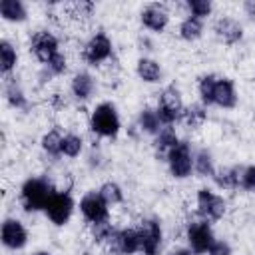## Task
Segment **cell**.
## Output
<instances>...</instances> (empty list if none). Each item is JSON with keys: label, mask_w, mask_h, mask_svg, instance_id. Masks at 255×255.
<instances>
[{"label": "cell", "mask_w": 255, "mask_h": 255, "mask_svg": "<svg viewBox=\"0 0 255 255\" xmlns=\"http://www.w3.org/2000/svg\"><path fill=\"white\" fill-rule=\"evenodd\" d=\"M56 185L50 179V175H30L22 181L20 185V205L24 211L28 213H36V211H44L46 205L50 203L52 195L56 193Z\"/></svg>", "instance_id": "6da1fadb"}, {"label": "cell", "mask_w": 255, "mask_h": 255, "mask_svg": "<svg viewBox=\"0 0 255 255\" xmlns=\"http://www.w3.org/2000/svg\"><path fill=\"white\" fill-rule=\"evenodd\" d=\"M90 131L104 139H116L122 131V118L114 102H100L90 114Z\"/></svg>", "instance_id": "7a4b0ae2"}, {"label": "cell", "mask_w": 255, "mask_h": 255, "mask_svg": "<svg viewBox=\"0 0 255 255\" xmlns=\"http://www.w3.org/2000/svg\"><path fill=\"white\" fill-rule=\"evenodd\" d=\"M155 110H157V116H159L163 126H175L177 122H181V116H183V110H185L181 90L175 84L163 86L157 94Z\"/></svg>", "instance_id": "3957f363"}, {"label": "cell", "mask_w": 255, "mask_h": 255, "mask_svg": "<svg viewBox=\"0 0 255 255\" xmlns=\"http://www.w3.org/2000/svg\"><path fill=\"white\" fill-rule=\"evenodd\" d=\"M195 213L199 215V219H205L209 223L219 221L227 213V201L211 187H199L195 191Z\"/></svg>", "instance_id": "277c9868"}, {"label": "cell", "mask_w": 255, "mask_h": 255, "mask_svg": "<svg viewBox=\"0 0 255 255\" xmlns=\"http://www.w3.org/2000/svg\"><path fill=\"white\" fill-rule=\"evenodd\" d=\"M167 171L173 179L183 181L193 175V147L187 139H181L165 157Z\"/></svg>", "instance_id": "5b68a950"}, {"label": "cell", "mask_w": 255, "mask_h": 255, "mask_svg": "<svg viewBox=\"0 0 255 255\" xmlns=\"http://www.w3.org/2000/svg\"><path fill=\"white\" fill-rule=\"evenodd\" d=\"M114 56V42L106 32L92 34L82 46V60L88 66H102Z\"/></svg>", "instance_id": "8992f818"}, {"label": "cell", "mask_w": 255, "mask_h": 255, "mask_svg": "<svg viewBox=\"0 0 255 255\" xmlns=\"http://www.w3.org/2000/svg\"><path fill=\"white\" fill-rule=\"evenodd\" d=\"M215 233H213V227L209 221L205 219H193L187 223L185 227V241H187V247L195 253V255H207L209 247L213 245L215 241Z\"/></svg>", "instance_id": "52a82bcc"}, {"label": "cell", "mask_w": 255, "mask_h": 255, "mask_svg": "<svg viewBox=\"0 0 255 255\" xmlns=\"http://www.w3.org/2000/svg\"><path fill=\"white\" fill-rule=\"evenodd\" d=\"M76 207L78 205H76V201H74V197H72L70 191H56L52 195L50 203L46 205L44 213H46V217H48L50 223H54L56 227H64L72 219Z\"/></svg>", "instance_id": "ba28073f"}, {"label": "cell", "mask_w": 255, "mask_h": 255, "mask_svg": "<svg viewBox=\"0 0 255 255\" xmlns=\"http://www.w3.org/2000/svg\"><path fill=\"white\" fill-rule=\"evenodd\" d=\"M137 233L141 241V255H159L163 245V227L155 217H143L137 223Z\"/></svg>", "instance_id": "9c48e42d"}, {"label": "cell", "mask_w": 255, "mask_h": 255, "mask_svg": "<svg viewBox=\"0 0 255 255\" xmlns=\"http://www.w3.org/2000/svg\"><path fill=\"white\" fill-rule=\"evenodd\" d=\"M30 54L42 64L46 66L58 52H60V40L50 32V30H36L30 36Z\"/></svg>", "instance_id": "30bf717a"}, {"label": "cell", "mask_w": 255, "mask_h": 255, "mask_svg": "<svg viewBox=\"0 0 255 255\" xmlns=\"http://www.w3.org/2000/svg\"><path fill=\"white\" fill-rule=\"evenodd\" d=\"M78 209H80L84 221H88V223H98V221L110 219V205L104 201V197L100 195L98 189L86 191L78 201Z\"/></svg>", "instance_id": "8fae6325"}, {"label": "cell", "mask_w": 255, "mask_h": 255, "mask_svg": "<svg viewBox=\"0 0 255 255\" xmlns=\"http://www.w3.org/2000/svg\"><path fill=\"white\" fill-rule=\"evenodd\" d=\"M169 20H171V12L165 4L161 2H149L141 8L139 12V22L141 26L147 30V32H153V34H161L167 30L169 26Z\"/></svg>", "instance_id": "7c38bea8"}, {"label": "cell", "mask_w": 255, "mask_h": 255, "mask_svg": "<svg viewBox=\"0 0 255 255\" xmlns=\"http://www.w3.org/2000/svg\"><path fill=\"white\" fill-rule=\"evenodd\" d=\"M28 229L16 217H6L0 227V241L8 251H22L28 245Z\"/></svg>", "instance_id": "4fadbf2b"}, {"label": "cell", "mask_w": 255, "mask_h": 255, "mask_svg": "<svg viewBox=\"0 0 255 255\" xmlns=\"http://www.w3.org/2000/svg\"><path fill=\"white\" fill-rule=\"evenodd\" d=\"M106 247H108L110 255H135V253H141V241H139L137 227H122V229H118Z\"/></svg>", "instance_id": "5bb4252c"}, {"label": "cell", "mask_w": 255, "mask_h": 255, "mask_svg": "<svg viewBox=\"0 0 255 255\" xmlns=\"http://www.w3.org/2000/svg\"><path fill=\"white\" fill-rule=\"evenodd\" d=\"M211 32L225 46H235V44H239L243 40V24L233 16L215 18V22L211 26Z\"/></svg>", "instance_id": "9a60e30c"}, {"label": "cell", "mask_w": 255, "mask_h": 255, "mask_svg": "<svg viewBox=\"0 0 255 255\" xmlns=\"http://www.w3.org/2000/svg\"><path fill=\"white\" fill-rule=\"evenodd\" d=\"M96 88H98L96 78L88 70H78L70 78V96L76 102H88L96 94Z\"/></svg>", "instance_id": "2e32d148"}, {"label": "cell", "mask_w": 255, "mask_h": 255, "mask_svg": "<svg viewBox=\"0 0 255 255\" xmlns=\"http://www.w3.org/2000/svg\"><path fill=\"white\" fill-rule=\"evenodd\" d=\"M237 88L235 82L231 78L219 76L217 84H215V94H213V106L221 108V110H233L237 106Z\"/></svg>", "instance_id": "e0dca14e"}, {"label": "cell", "mask_w": 255, "mask_h": 255, "mask_svg": "<svg viewBox=\"0 0 255 255\" xmlns=\"http://www.w3.org/2000/svg\"><path fill=\"white\" fill-rule=\"evenodd\" d=\"M2 94H4V100H6V104H8L12 110H18V112H26V110L30 108L28 96H26V92H24L22 84L18 82V78H14V76H8V78H4Z\"/></svg>", "instance_id": "ac0fdd59"}, {"label": "cell", "mask_w": 255, "mask_h": 255, "mask_svg": "<svg viewBox=\"0 0 255 255\" xmlns=\"http://www.w3.org/2000/svg\"><path fill=\"white\" fill-rule=\"evenodd\" d=\"M135 74L143 84H159L163 80L161 64L151 56H139L135 62Z\"/></svg>", "instance_id": "d6986e66"}, {"label": "cell", "mask_w": 255, "mask_h": 255, "mask_svg": "<svg viewBox=\"0 0 255 255\" xmlns=\"http://www.w3.org/2000/svg\"><path fill=\"white\" fill-rule=\"evenodd\" d=\"M135 128H137L139 133H145V135L155 137L161 131V128H163V124H161V120L157 116V110L151 108V106H143L139 110V114H137Z\"/></svg>", "instance_id": "ffe728a7"}, {"label": "cell", "mask_w": 255, "mask_h": 255, "mask_svg": "<svg viewBox=\"0 0 255 255\" xmlns=\"http://www.w3.org/2000/svg\"><path fill=\"white\" fill-rule=\"evenodd\" d=\"M179 141H181V139H179L175 128H173V126H163L161 131L153 137V151H155V157L161 159V161H165L167 153H169Z\"/></svg>", "instance_id": "44dd1931"}, {"label": "cell", "mask_w": 255, "mask_h": 255, "mask_svg": "<svg viewBox=\"0 0 255 255\" xmlns=\"http://www.w3.org/2000/svg\"><path fill=\"white\" fill-rule=\"evenodd\" d=\"M239 179H241V167L239 165H221L211 175V181L215 183V187H219L223 191L239 189Z\"/></svg>", "instance_id": "7402d4cb"}, {"label": "cell", "mask_w": 255, "mask_h": 255, "mask_svg": "<svg viewBox=\"0 0 255 255\" xmlns=\"http://www.w3.org/2000/svg\"><path fill=\"white\" fill-rule=\"evenodd\" d=\"M0 18L8 24H22L28 20V6L22 0H0Z\"/></svg>", "instance_id": "603a6c76"}, {"label": "cell", "mask_w": 255, "mask_h": 255, "mask_svg": "<svg viewBox=\"0 0 255 255\" xmlns=\"http://www.w3.org/2000/svg\"><path fill=\"white\" fill-rule=\"evenodd\" d=\"M205 32V20L195 16H185L177 24V36L183 42H197Z\"/></svg>", "instance_id": "cb8c5ba5"}, {"label": "cell", "mask_w": 255, "mask_h": 255, "mask_svg": "<svg viewBox=\"0 0 255 255\" xmlns=\"http://www.w3.org/2000/svg\"><path fill=\"white\" fill-rule=\"evenodd\" d=\"M16 66H18V50L8 38H2L0 40V74H2V78L12 76Z\"/></svg>", "instance_id": "d4e9b609"}, {"label": "cell", "mask_w": 255, "mask_h": 255, "mask_svg": "<svg viewBox=\"0 0 255 255\" xmlns=\"http://www.w3.org/2000/svg\"><path fill=\"white\" fill-rule=\"evenodd\" d=\"M215 157L211 153V149L207 147H199L193 151V173L197 177H211L215 173Z\"/></svg>", "instance_id": "484cf974"}, {"label": "cell", "mask_w": 255, "mask_h": 255, "mask_svg": "<svg viewBox=\"0 0 255 255\" xmlns=\"http://www.w3.org/2000/svg\"><path fill=\"white\" fill-rule=\"evenodd\" d=\"M62 137H64V133L58 128H52V129L44 131L42 137H40V149L52 159L62 157Z\"/></svg>", "instance_id": "4316f807"}, {"label": "cell", "mask_w": 255, "mask_h": 255, "mask_svg": "<svg viewBox=\"0 0 255 255\" xmlns=\"http://www.w3.org/2000/svg\"><path fill=\"white\" fill-rule=\"evenodd\" d=\"M181 122H183L185 128H189V129H199V128L207 122V108H205L201 102H195V104L185 106L183 116H181Z\"/></svg>", "instance_id": "83f0119b"}, {"label": "cell", "mask_w": 255, "mask_h": 255, "mask_svg": "<svg viewBox=\"0 0 255 255\" xmlns=\"http://www.w3.org/2000/svg\"><path fill=\"white\" fill-rule=\"evenodd\" d=\"M217 74H203L199 80H197V96H199V102L209 108L213 106V94H215V84H217Z\"/></svg>", "instance_id": "f1b7e54d"}, {"label": "cell", "mask_w": 255, "mask_h": 255, "mask_svg": "<svg viewBox=\"0 0 255 255\" xmlns=\"http://www.w3.org/2000/svg\"><path fill=\"white\" fill-rule=\"evenodd\" d=\"M116 231L118 229L114 227V223L110 219H104V221H98V223H90V239L96 245H108Z\"/></svg>", "instance_id": "f546056e"}, {"label": "cell", "mask_w": 255, "mask_h": 255, "mask_svg": "<svg viewBox=\"0 0 255 255\" xmlns=\"http://www.w3.org/2000/svg\"><path fill=\"white\" fill-rule=\"evenodd\" d=\"M82 153H84V137L80 133H74V131L64 133V137H62V157L76 159Z\"/></svg>", "instance_id": "4dcf8cb0"}, {"label": "cell", "mask_w": 255, "mask_h": 255, "mask_svg": "<svg viewBox=\"0 0 255 255\" xmlns=\"http://www.w3.org/2000/svg\"><path fill=\"white\" fill-rule=\"evenodd\" d=\"M98 191H100V195L104 197V201H106L110 207H112V205H120V203H124V199H126L124 187H122L118 181H114V179L104 181V183L98 187Z\"/></svg>", "instance_id": "1f68e13d"}, {"label": "cell", "mask_w": 255, "mask_h": 255, "mask_svg": "<svg viewBox=\"0 0 255 255\" xmlns=\"http://www.w3.org/2000/svg\"><path fill=\"white\" fill-rule=\"evenodd\" d=\"M185 8H187L189 16H195V18H201V20H205L207 16L213 14V2L211 0H187Z\"/></svg>", "instance_id": "d6a6232c"}, {"label": "cell", "mask_w": 255, "mask_h": 255, "mask_svg": "<svg viewBox=\"0 0 255 255\" xmlns=\"http://www.w3.org/2000/svg\"><path fill=\"white\" fill-rule=\"evenodd\" d=\"M54 78H58V76H64L66 72H68V56L64 54V52H58L46 66H44Z\"/></svg>", "instance_id": "836d02e7"}, {"label": "cell", "mask_w": 255, "mask_h": 255, "mask_svg": "<svg viewBox=\"0 0 255 255\" xmlns=\"http://www.w3.org/2000/svg\"><path fill=\"white\" fill-rule=\"evenodd\" d=\"M239 187H241L243 191L255 193V163H251V165H243V167H241Z\"/></svg>", "instance_id": "e575fe53"}, {"label": "cell", "mask_w": 255, "mask_h": 255, "mask_svg": "<svg viewBox=\"0 0 255 255\" xmlns=\"http://www.w3.org/2000/svg\"><path fill=\"white\" fill-rule=\"evenodd\" d=\"M70 10H72V16H76V18H90L96 10V4L90 0H80V2H74L70 6Z\"/></svg>", "instance_id": "d590c367"}, {"label": "cell", "mask_w": 255, "mask_h": 255, "mask_svg": "<svg viewBox=\"0 0 255 255\" xmlns=\"http://www.w3.org/2000/svg\"><path fill=\"white\" fill-rule=\"evenodd\" d=\"M207 255H233V247L227 239H215L213 245L209 247Z\"/></svg>", "instance_id": "8d00e7d4"}, {"label": "cell", "mask_w": 255, "mask_h": 255, "mask_svg": "<svg viewBox=\"0 0 255 255\" xmlns=\"http://www.w3.org/2000/svg\"><path fill=\"white\" fill-rule=\"evenodd\" d=\"M241 10L249 20H255V0H245L241 4Z\"/></svg>", "instance_id": "74e56055"}, {"label": "cell", "mask_w": 255, "mask_h": 255, "mask_svg": "<svg viewBox=\"0 0 255 255\" xmlns=\"http://www.w3.org/2000/svg\"><path fill=\"white\" fill-rule=\"evenodd\" d=\"M137 44H139V48H141V50H145V52H151V50H153V42H151L147 36H139Z\"/></svg>", "instance_id": "f35d334b"}, {"label": "cell", "mask_w": 255, "mask_h": 255, "mask_svg": "<svg viewBox=\"0 0 255 255\" xmlns=\"http://www.w3.org/2000/svg\"><path fill=\"white\" fill-rule=\"evenodd\" d=\"M169 255H195V253L189 247H175V249L169 251Z\"/></svg>", "instance_id": "ab89813d"}, {"label": "cell", "mask_w": 255, "mask_h": 255, "mask_svg": "<svg viewBox=\"0 0 255 255\" xmlns=\"http://www.w3.org/2000/svg\"><path fill=\"white\" fill-rule=\"evenodd\" d=\"M32 255H52L50 251H46V249H38V251H34Z\"/></svg>", "instance_id": "60d3db41"}]
</instances>
